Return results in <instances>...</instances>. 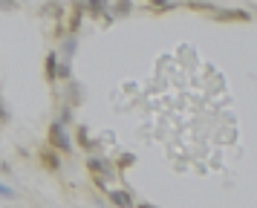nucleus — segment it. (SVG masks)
<instances>
[{"instance_id": "obj_2", "label": "nucleus", "mask_w": 257, "mask_h": 208, "mask_svg": "<svg viewBox=\"0 0 257 208\" xmlns=\"http://www.w3.org/2000/svg\"><path fill=\"white\" fill-rule=\"evenodd\" d=\"M110 202H116V205H133V199L124 191H110Z\"/></svg>"}, {"instance_id": "obj_8", "label": "nucleus", "mask_w": 257, "mask_h": 208, "mask_svg": "<svg viewBox=\"0 0 257 208\" xmlns=\"http://www.w3.org/2000/svg\"><path fill=\"white\" fill-rule=\"evenodd\" d=\"M118 12H121V15H124V12H130V3H127V0H121V3H118Z\"/></svg>"}, {"instance_id": "obj_1", "label": "nucleus", "mask_w": 257, "mask_h": 208, "mask_svg": "<svg viewBox=\"0 0 257 208\" xmlns=\"http://www.w3.org/2000/svg\"><path fill=\"white\" fill-rule=\"evenodd\" d=\"M49 142L58 150H72V142H70V136L64 133V125H61V122H55V125L49 127Z\"/></svg>"}, {"instance_id": "obj_7", "label": "nucleus", "mask_w": 257, "mask_h": 208, "mask_svg": "<svg viewBox=\"0 0 257 208\" xmlns=\"http://www.w3.org/2000/svg\"><path fill=\"white\" fill-rule=\"evenodd\" d=\"M0 196H6V199H12V196H15V191L9 188V185H0Z\"/></svg>"}, {"instance_id": "obj_5", "label": "nucleus", "mask_w": 257, "mask_h": 208, "mask_svg": "<svg viewBox=\"0 0 257 208\" xmlns=\"http://www.w3.org/2000/svg\"><path fill=\"white\" fill-rule=\"evenodd\" d=\"M41 159L47 162L52 171H58V168H61V165H58V156H55V153H49V150H44V156H41Z\"/></svg>"}, {"instance_id": "obj_6", "label": "nucleus", "mask_w": 257, "mask_h": 208, "mask_svg": "<svg viewBox=\"0 0 257 208\" xmlns=\"http://www.w3.org/2000/svg\"><path fill=\"white\" fill-rule=\"evenodd\" d=\"M104 9H107V0H90V12L93 15H101Z\"/></svg>"}, {"instance_id": "obj_3", "label": "nucleus", "mask_w": 257, "mask_h": 208, "mask_svg": "<svg viewBox=\"0 0 257 208\" xmlns=\"http://www.w3.org/2000/svg\"><path fill=\"white\" fill-rule=\"evenodd\" d=\"M55 69H58V64H55V55H49V58H47V78H49V81H58Z\"/></svg>"}, {"instance_id": "obj_4", "label": "nucleus", "mask_w": 257, "mask_h": 208, "mask_svg": "<svg viewBox=\"0 0 257 208\" xmlns=\"http://www.w3.org/2000/svg\"><path fill=\"white\" fill-rule=\"evenodd\" d=\"M90 171H95V173H110V168H107V162H101V159H90Z\"/></svg>"}, {"instance_id": "obj_9", "label": "nucleus", "mask_w": 257, "mask_h": 208, "mask_svg": "<svg viewBox=\"0 0 257 208\" xmlns=\"http://www.w3.org/2000/svg\"><path fill=\"white\" fill-rule=\"evenodd\" d=\"M0 119H6V110H3V104H0Z\"/></svg>"}]
</instances>
